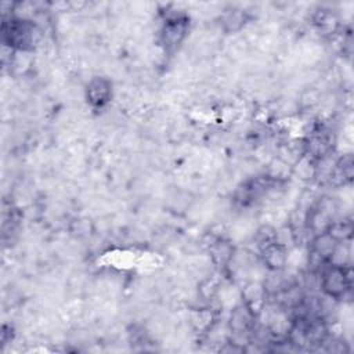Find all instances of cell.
<instances>
[{"instance_id": "1", "label": "cell", "mask_w": 354, "mask_h": 354, "mask_svg": "<svg viewBox=\"0 0 354 354\" xmlns=\"http://www.w3.org/2000/svg\"><path fill=\"white\" fill-rule=\"evenodd\" d=\"M40 39V29L33 21L10 18L3 22L4 46L14 51H32Z\"/></svg>"}, {"instance_id": "2", "label": "cell", "mask_w": 354, "mask_h": 354, "mask_svg": "<svg viewBox=\"0 0 354 354\" xmlns=\"http://www.w3.org/2000/svg\"><path fill=\"white\" fill-rule=\"evenodd\" d=\"M319 290L335 299L336 301L343 297L351 289V270L350 267H340L328 263L319 272Z\"/></svg>"}, {"instance_id": "3", "label": "cell", "mask_w": 354, "mask_h": 354, "mask_svg": "<svg viewBox=\"0 0 354 354\" xmlns=\"http://www.w3.org/2000/svg\"><path fill=\"white\" fill-rule=\"evenodd\" d=\"M188 33V22L184 15L167 17L160 28V44L165 53H176Z\"/></svg>"}, {"instance_id": "4", "label": "cell", "mask_w": 354, "mask_h": 354, "mask_svg": "<svg viewBox=\"0 0 354 354\" xmlns=\"http://www.w3.org/2000/svg\"><path fill=\"white\" fill-rule=\"evenodd\" d=\"M87 102L94 108L105 106L112 97V84L104 76H94L86 86Z\"/></svg>"}, {"instance_id": "5", "label": "cell", "mask_w": 354, "mask_h": 354, "mask_svg": "<svg viewBox=\"0 0 354 354\" xmlns=\"http://www.w3.org/2000/svg\"><path fill=\"white\" fill-rule=\"evenodd\" d=\"M288 256H289V249L277 243L275 241L268 243L260 250V260L267 271L286 270Z\"/></svg>"}, {"instance_id": "6", "label": "cell", "mask_w": 354, "mask_h": 354, "mask_svg": "<svg viewBox=\"0 0 354 354\" xmlns=\"http://www.w3.org/2000/svg\"><path fill=\"white\" fill-rule=\"evenodd\" d=\"M246 24V10L242 8H227L220 18V25L227 33H235L241 30Z\"/></svg>"}]
</instances>
